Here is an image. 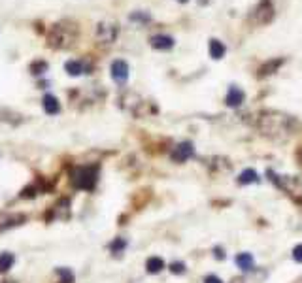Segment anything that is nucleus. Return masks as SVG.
I'll return each instance as SVG.
<instances>
[{
  "label": "nucleus",
  "mask_w": 302,
  "mask_h": 283,
  "mask_svg": "<svg viewBox=\"0 0 302 283\" xmlns=\"http://www.w3.org/2000/svg\"><path fill=\"white\" fill-rule=\"evenodd\" d=\"M149 43L157 51H168L176 45V40L172 36H168V34H155V36L149 38Z\"/></svg>",
  "instance_id": "8"
},
{
  "label": "nucleus",
  "mask_w": 302,
  "mask_h": 283,
  "mask_svg": "<svg viewBox=\"0 0 302 283\" xmlns=\"http://www.w3.org/2000/svg\"><path fill=\"white\" fill-rule=\"evenodd\" d=\"M119 34V25L115 21H100L97 25V38L104 43H113Z\"/></svg>",
  "instance_id": "5"
},
{
  "label": "nucleus",
  "mask_w": 302,
  "mask_h": 283,
  "mask_svg": "<svg viewBox=\"0 0 302 283\" xmlns=\"http://www.w3.org/2000/svg\"><path fill=\"white\" fill-rule=\"evenodd\" d=\"M179 2H187V0H179Z\"/></svg>",
  "instance_id": "28"
},
{
  "label": "nucleus",
  "mask_w": 302,
  "mask_h": 283,
  "mask_svg": "<svg viewBox=\"0 0 302 283\" xmlns=\"http://www.w3.org/2000/svg\"><path fill=\"white\" fill-rule=\"evenodd\" d=\"M48 68H50V64H48L45 61H34L31 64V72L34 76H42L48 72Z\"/></svg>",
  "instance_id": "20"
},
{
  "label": "nucleus",
  "mask_w": 302,
  "mask_h": 283,
  "mask_svg": "<svg viewBox=\"0 0 302 283\" xmlns=\"http://www.w3.org/2000/svg\"><path fill=\"white\" fill-rule=\"evenodd\" d=\"M259 129L263 130V134L272 138H287L295 132V121L289 115L268 111V113H263V117L259 119Z\"/></svg>",
  "instance_id": "2"
},
{
  "label": "nucleus",
  "mask_w": 302,
  "mask_h": 283,
  "mask_svg": "<svg viewBox=\"0 0 302 283\" xmlns=\"http://www.w3.org/2000/svg\"><path fill=\"white\" fill-rule=\"evenodd\" d=\"M25 223V216H6L0 221V230H8L12 227H19Z\"/></svg>",
  "instance_id": "14"
},
{
  "label": "nucleus",
  "mask_w": 302,
  "mask_h": 283,
  "mask_svg": "<svg viewBox=\"0 0 302 283\" xmlns=\"http://www.w3.org/2000/svg\"><path fill=\"white\" fill-rule=\"evenodd\" d=\"M162 268H165V261L160 257H149L148 261H146V270H148L149 274H159Z\"/></svg>",
  "instance_id": "18"
},
{
  "label": "nucleus",
  "mask_w": 302,
  "mask_h": 283,
  "mask_svg": "<svg viewBox=\"0 0 302 283\" xmlns=\"http://www.w3.org/2000/svg\"><path fill=\"white\" fill-rule=\"evenodd\" d=\"M274 19V6H272V0H261L257 2V6L253 8L249 13V21L255 25H266Z\"/></svg>",
  "instance_id": "4"
},
{
  "label": "nucleus",
  "mask_w": 302,
  "mask_h": 283,
  "mask_svg": "<svg viewBox=\"0 0 302 283\" xmlns=\"http://www.w3.org/2000/svg\"><path fill=\"white\" fill-rule=\"evenodd\" d=\"M293 258H295L296 263H302V244L293 249Z\"/></svg>",
  "instance_id": "24"
},
{
  "label": "nucleus",
  "mask_w": 302,
  "mask_h": 283,
  "mask_svg": "<svg viewBox=\"0 0 302 283\" xmlns=\"http://www.w3.org/2000/svg\"><path fill=\"white\" fill-rule=\"evenodd\" d=\"M72 183L78 189L83 191H91L92 187L97 185V172L91 167H80L72 172Z\"/></svg>",
  "instance_id": "3"
},
{
  "label": "nucleus",
  "mask_w": 302,
  "mask_h": 283,
  "mask_svg": "<svg viewBox=\"0 0 302 283\" xmlns=\"http://www.w3.org/2000/svg\"><path fill=\"white\" fill-rule=\"evenodd\" d=\"M216 258H225V251H223V249H219V247L216 249Z\"/></svg>",
  "instance_id": "26"
},
{
  "label": "nucleus",
  "mask_w": 302,
  "mask_h": 283,
  "mask_svg": "<svg viewBox=\"0 0 302 283\" xmlns=\"http://www.w3.org/2000/svg\"><path fill=\"white\" fill-rule=\"evenodd\" d=\"M57 274L61 276L62 283H74V274H72V270H68V268H57Z\"/></svg>",
  "instance_id": "21"
},
{
  "label": "nucleus",
  "mask_w": 302,
  "mask_h": 283,
  "mask_svg": "<svg viewBox=\"0 0 302 283\" xmlns=\"http://www.w3.org/2000/svg\"><path fill=\"white\" fill-rule=\"evenodd\" d=\"M193 155H195V146H193L191 142H181L178 144L172 151V160L176 162H185L187 159H191Z\"/></svg>",
  "instance_id": "7"
},
{
  "label": "nucleus",
  "mask_w": 302,
  "mask_h": 283,
  "mask_svg": "<svg viewBox=\"0 0 302 283\" xmlns=\"http://www.w3.org/2000/svg\"><path fill=\"white\" fill-rule=\"evenodd\" d=\"M42 106H43V111L48 113V115H57L59 111H61V102L57 97L53 95H45L42 100Z\"/></svg>",
  "instance_id": "10"
},
{
  "label": "nucleus",
  "mask_w": 302,
  "mask_h": 283,
  "mask_svg": "<svg viewBox=\"0 0 302 283\" xmlns=\"http://www.w3.org/2000/svg\"><path fill=\"white\" fill-rule=\"evenodd\" d=\"M204 283H223V279L217 276H206L204 277Z\"/></svg>",
  "instance_id": "25"
},
{
  "label": "nucleus",
  "mask_w": 302,
  "mask_h": 283,
  "mask_svg": "<svg viewBox=\"0 0 302 283\" xmlns=\"http://www.w3.org/2000/svg\"><path fill=\"white\" fill-rule=\"evenodd\" d=\"M236 265L240 266L244 272H251L253 266H255V261H253L251 253H240V255L236 257Z\"/></svg>",
  "instance_id": "16"
},
{
  "label": "nucleus",
  "mask_w": 302,
  "mask_h": 283,
  "mask_svg": "<svg viewBox=\"0 0 302 283\" xmlns=\"http://www.w3.org/2000/svg\"><path fill=\"white\" fill-rule=\"evenodd\" d=\"M244 100H246V92L242 91L238 85H230L228 87V92L227 97H225V102H227L228 108H238V106L244 104Z\"/></svg>",
  "instance_id": "9"
},
{
  "label": "nucleus",
  "mask_w": 302,
  "mask_h": 283,
  "mask_svg": "<svg viewBox=\"0 0 302 283\" xmlns=\"http://www.w3.org/2000/svg\"><path fill=\"white\" fill-rule=\"evenodd\" d=\"M259 181H261L259 174L255 172V170H251V168H247V170H244V172L240 174V178H238V183H240V185L259 183Z\"/></svg>",
  "instance_id": "17"
},
{
  "label": "nucleus",
  "mask_w": 302,
  "mask_h": 283,
  "mask_svg": "<svg viewBox=\"0 0 302 283\" xmlns=\"http://www.w3.org/2000/svg\"><path fill=\"white\" fill-rule=\"evenodd\" d=\"M225 53H227V48H225V43H223L221 40H216V38H212V40H210V57H212V59L219 61V59H223V57H225Z\"/></svg>",
  "instance_id": "13"
},
{
  "label": "nucleus",
  "mask_w": 302,
  "mask_h": 283,
  "mask_svg": "<svg viewBox=\"0 0 302 283\" xmlns=\"http://www.w3.org/2000/svg\"><path fill=\"white\" fill-rule=\"evenodd\" d=\"M204 2H208V0H200V4H204Z\"/></svg>",
  "instance_id": "27"
},
{
  "label": "nucleus",
  "mask_w": 302,
  "mask_h": 283,
  "mask_svg": "<svg viewBox=\"0 0 302 283\" xmlns=\"http://www.w3.org/2000/svg\"><path fill=\"white\" fill-rule=\"evenodd\" d=\"M130 21H134V23H140V25H146V23H149L151 21V15H149L148 12H132L130 13Z\"/></svg>",
  "instance_id": "19"
},
{
  "label": "nucleus",
  "mask_w": 302,
  "mask_h": 283,
  "mask_svg": "<svg viewBox=\"0 0 302 283\" xmlns=\"http://www.w3.org/2000/svg\"><path fill=\"white\" fill-rule=\"evenodd\" d=\"M78 34H80V27L74 21L70 19L59 21L48 31V45L53 50H70L78 40Z\"/></svg>",
  "instance_id": "1"
},
{
  "label": "nucleus",
  "mask_w": 302,
  "mask_h": 283,
  "mask_svg": "<svg viewBox=\"0 0 302 283\" xmlns=\"http://www.w3.org/2000/svg\"><path fill=\"white\" fill-rule=\"evenodd\" d=\"M125 247H127V242H125L123 238H118V240L111 244V251H113V253H121Z\"/></svg>",
  "instance_id": "22"
},
{
  "label": "nucleus",
  "mask_w": 302,
  "mask_h": 283,
  "mask_svg": "<svg viewBox=\"0 0 302 283\" xmlns=\"http://www.w3.org/2000/svg\"><path fill=\"white\" fill-rule=\"evenodd\" d=\"M64 70L68 72V76L78 78V76L85 74V72H87V64H83V61H66V64H64Z\"/></svg>",
  "instance_id": "12"
},
{
  "label": "nucleus",
  "mask_w": 302,
  "mask_h": 283,
  "mask_svg": "<svg viewBox=\"0 0 302 283\" xmlns=\"http://www.w3.org/2000/svg\"><path fill=\"white\" fill-rule=\"evenodd\" d=\"M170 272H172V274H183L185 272V265L183 263H172V265H170Z\"/></svg>",
  "instance_id": "23"
},
{
  "label": "nucleus",
  "mask_w": 302,
  "mask_h": 283,
  "mask_svg": "<svg viewBox=\"0 0 302 283\" xmlns=\"http://www.w3.org/2000/svg\"><path fill=\"white\" fill-rule=\"evenodd\" d=\"M111 78H113V81L115 83H119V85H125L127 83V80H129V64L123 61V59H118V61L111 62Z\"/></svg>",
  "instance_id": "6"
},
{
  "label": "nucleus",
  "mask_w": 302,
  "mask_h": 283,
  "mask_svg": "<svg viewBox=\"0 0 302 283\" xmlns=\"http://www.w3.org/2000/svg\"><path fill=\"white\" fill-rule=\"evenodd\" d=\"M15 265V257H13L10 251H4L0 253V274H6L10 272Z\"/></svg>",
  "instance_id": "15"
},
{
  "label": "nucleus",
  "mask_w": 302,
  "mask_h": 283,
  "mask_svg": "<svg viewBox=\"0 0 302 283\" xmlns=\"http://www.w3.org/2000/svg\"><path fill=\"white\" fill-rule=\"evenodd\" d=\"M284 59L282 57H277V59H272V61H268V62H265L263 66L259 68V78H265V76H272L274 72H277V68L284 64Z\"/></svg>",
  "instance_id": "11"
}]
</instances>
